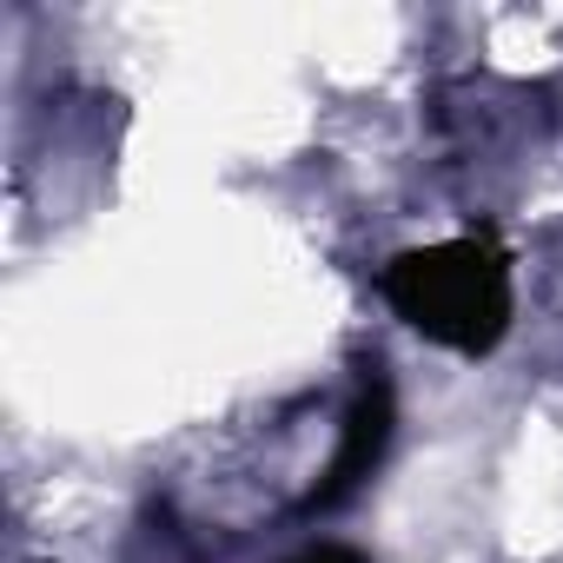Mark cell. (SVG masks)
Segmentation results:
<instances>
[{
  "mask_svg": "<svg viewBox=\"0 0 563 563\" xmlns=\"http://www.w3.org/2000/svg\"><path fill=\"white\" fill-rule=\"evenodd\" d=\"M385 299L424 339L457 345V352H490L510 319V278L484 239H451V245L398 258L385 272Z\"/></svg>",
  "mask_w": 563,
  "mask_h": 563,
  "instance_id": "cell-1",
  "label": "cell"
},
{
  "mask_svg": "<svg viewBox=\"0 0 563 563\" xmlns=\"http://www.w3.org/2000/svg\"><path fill=\"white\" fill-rule=\"evenodd\" d=\"M385 431H391V391H385V385H372V391L358 398L352 424H345V451L332 457L319 504H332V497H345L358 477H372V464H378V451H385Z\"/></svg>",
  "mask_w": 563,
  "mask_h": 563,
  "instance_id": "cell-2",
  "label": "cell"
},
{
  "mask_svg": "<svg viewBox=\"0 0 563 563\" xmlns=\"http://www.w3.org/2000/svg\"><path fill=\"white\" fill-rule=\"evenodd\" d=\"M292 563H365L358 550H339V543H325V550H306V556H292Z\"/></svg>",
  "mask_w": 563,
  "mask_h": 563,
  "instance_id": "cell-3",
  "label": "cell"
}]
</instances>
